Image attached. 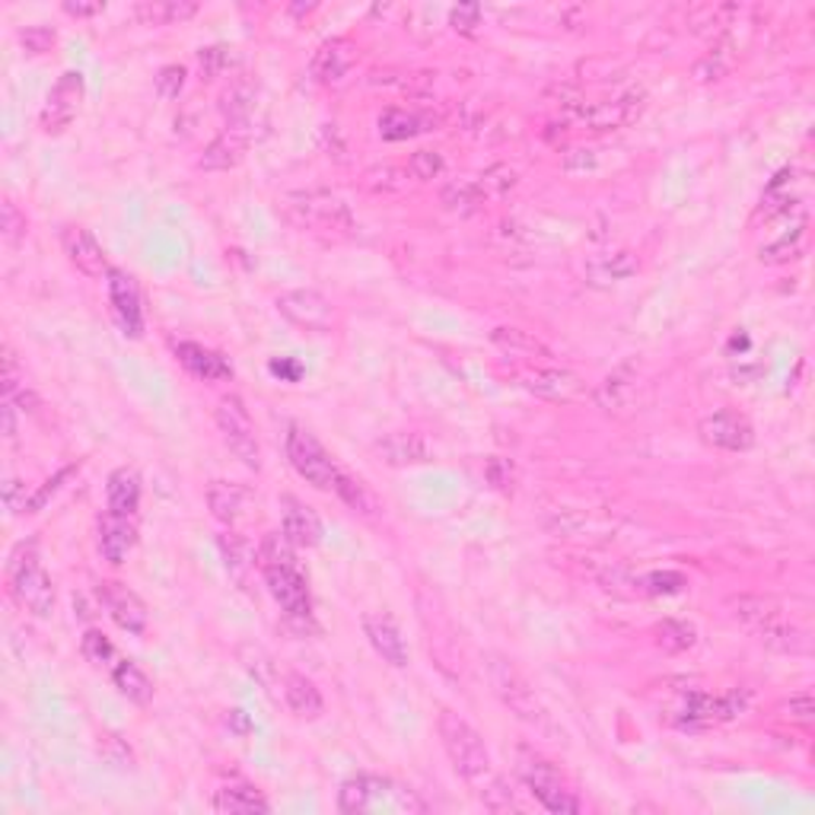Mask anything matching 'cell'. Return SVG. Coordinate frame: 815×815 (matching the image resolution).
<instances>
[{
    "instance_id": "obj_1",
    "label": "cell",
    "mask_w": 815,
    "mask_h": 815,
    "mask_svg": "<svg viewBox=\"0 0 815 815\" xmlns=\"http://www.w3.org/2000/svg\"><path fill=\"white\" fill-rule=\"evenodd\" d=\"M261 580L271 593V599L281 606L284 618L290 628H297L300 634L315 631V615H312V593H309V580H306L303 567L297 560V548L287 542L284 532H268L255 552Z\"/></svg>"
},
{
    "instance_id": "obj_2",
    "label": "cell",
    "mask_w": 815,
    "mask_h": 815,
    "mask_svg": "<svg viewBox=\"0 0 815 815\" xmlns=\"http://www.w3.org/2000/svg\"><path fill=\"white\" fill-rule=\"evenodd\" d=\"M430 810V803L411 790L405 784L379 774H354L341 784L338 790V813L363 815V813H402L421 815Z\"/></svg>"
},
{
    "instance_id": "obj_3",
    "label": "cell",
    "mask_w": 815,
    "mask_h": 815,
    "mask_svg": "<svg viewBox=\"0 0 815 815\" xmlns=\"http://www.w3.org/2000/svg\"><path fill=\"white\" fill-rule=\"evenodd\" d=\"M281 217L315 236H351L354 233V214L345 198L325 189H300V192H284L277 198Z\"/></svg>"
},
{
    "instance_id": "obj_4",
    "label": "cell",
    "mask_w": 815,
    "mask_h": 815,
    "mask_svg": "<svg viewBox=\"0 0 815 815\" xmlns=\"http://www.w3.org/2000/svg\"><path fill=\"white\" fill-rule=\"evenodd\" d=\"M7 593L23 611L36 618H51L54 611V583L42 567L39 542L23 539L7 560Z\"/></svg>"
},
{
    "instance_id": "obj_5",
    "label": "cell",
    "mask_w": 815,
    "mask_h": 815,
    "mask_svg": "<svg viewBox=\"0 0 815 815\" xmlns=\"http://www.w3.org/2000/svg\"><path fill=\"white\" fill-rule=\"evenodd\" d=\"M733 618L752 631L764 647L777 650V654H806L810 650V637L803 628H797L793 621L784 618V609L774 599L764 596H739L729 599Z\"/></svg>"
},
{
    "instance_id": "obj_6",
    "label": "cell",
    "mask_w": 815,
    "mask_h": 815,
    "mask_svg": "<svg viewBox=\"0 0 815 815\" xmlns=\"http://www.w3.org/2000/svg\"><path fill=\"white\" fill-rule=\"evenodd\" d=\"M437 733H440L443 752H447L450 764L456 767L458 777L481 790V787L494 777L491 752H488L481 733H478L465 716H458V713L450 711V708H443L440 716H437Z\"/></svg>"
},
{
    "instance_id": "obj_7",
    "label": "cell",
    "mask_w": 815,
    "mask_h": 815,
    "mask_svg": "<svg viewBox=\"0 0 815 815\" xmlns=\"http://www.w3.org/2000/svg\"><path fill=\"white\" fill-rule=\"evenodd\" d=\"M516 777L526 784V790L535 797L542 810L555 815H577L583 810L577 790L560 774V767L532 746H516Z\"/></svg>"
},
{
    "instance_id": "obj_8",
    "label": "cell",
    "mask_w": 815,
    "mask_h": 815,
    "mask_svg": "<svg viewBox=\"0 0 815 815\" xmlns=\"http://www.w3.org/2000/svg\"><path fill=\"white\" fill-rule=\"evenodd\" d=\"M488 678H491V688L501 698V704L516 713L522 723H529V726L548 723V711L542 708L535 688L529 685V678L519 672L516 662L501 657V654H491L488 657Z\"/></svg>"
},
{
    "instance_id": "obj_9",
    "label": "cell",
    "mask_w": 815,
    "mask_h": 815,
    "mask_svg": "<svg viewBox=\"0 0 815 815\" xmlns=\"http://www.w3.org/2000/svg\"><path fill=\"white\" fill-rule=\"evenodd\" d=\"M287 462L315 491H335V484L341 478V468L335 465V458L328 456V450L306 430L303 424L287 427Z\"/></svg>"
},
{
    "instance_id": "obj_10",
    "label": "cell",
    "mask_w": 815,
    "mask_h": 815,
    "mask_svg": "<svg viewBox=\"0 0 815 815\" xmlns=\"http://www.w3.org/2000/svg\"><path fill=\"white\" fill-rule=\"evenodd\" d=\"M214 417H217V430H220L227 450L240 458L246 468L258 471L261 468V447H258V434H255L253 414H249L246 402L240 396H223L217 402Z\"/></svg>"
},
{
    "instance_id": "obj_11",
    "label": "cell",
    "mask_w": 815,
    "mask_h": 815,
    "mask_svg": "<svg viewBox=\"0 0 815 815\" xmlns=\"http://www.w3.org/2000/svg\"><path fill=\"white\" fill-rule=\"evenodd\" d=\"M83 96H87V80H83V74H80V70H64V74L57 77V83L51 87L49 100L42 105V112H39V128H42L49 138L64 134V131L74 125V118H77V112H80V105H83Z\"/></svg>"
},
{
    "instance_id": "obj_12",
    "label": "cell",
    "mask_w": 815,
    "mask_h": 815,
    "mask_svg": "<svg viewBox=\"0 0 815 815\" xmlns=\"http://www.w3.org/2000/svg\"><path fill=\"white\" fill-rule=\"evenodd\" d=\"M274 306H277V312H281L290 325H297V328H303V332L328 335V332L335 328V306H332V300H328L325 294H319V290H312V287L284 290V294H277Z\"/></svg>"
},
{
    "instance_id": "obj_13",
    "label": "cell",
    "mask_w": 815,
    "mask_h": 815,
    "mask_svg": "<svg viewBox=\"0 0 815 815\" xmlns=\"http://www.w3.org/2000/svg\"><path fill=\"white\" fill-rule=\"evenodd\" d=\"M108 306H112V319H115V325H118V332L125 338H131V341L144 338V300H141V287L121 268L108 271Z\"/></svg>"
},
{
    "instance_id": "obj_14",
    "label": "cell",
    "mask_w": 815,
    "mask_h": 815,
    "mask_svg": "<svg viewBox=\"0 0 815 815\" xmlns=\"http://www.w3.org/2000/svg\"><path fill=\"white\" fill-rule=\"evenodd\" d=\"M701 440L713 450H726V453H746L755 447V427L746 414L720 407L713 414H704L698 424Z\"/></svg>"
},
{
    "instance_id": "obj_15",
    "label": "cell",
    "mask_w": 815,
    "mask_h": 815,
    "mask_svg": "<svg viewBox=\"0 0 815 815\" xmlns=\"http://www.w3.org/2000/svg\"><path fill=\"white\" fill-rule=\"evenodd\" d=\"M96 596H100V603L108 611V618L121 631H128L134 637H141L147 631V621H151L147 603L128 583H121V580H102L100 586H96Z\"/></svg>"
},
{
    "instance_id": "obj_16",
    "label": "cell",
    "mask_w": 815,
    "mask_h": 815,
    "mask_svg": "<svg viewBox=\"0 0 815 815\" xmlns=\"http://www.w3.org/2000/svg\"><path fill=\"white\" fill-rule=\"evenodd\" d=\"M516 379L529 392H535L542 399H552V402H573V399H580L586 392L580 376L558 370L555 363H522L516 370Z\"/></svg>"
},
{
    "instance_id": "obj_17",
    "label": "cell",
    "mask_w": 815,
    "mask_h": 815,
    "mask_svg": "<svg viewBox=\"0 0 815 815\" xmlns=\"http://www.w3.org/2000/svg\"><path fill=\"white\" fill-rule=\"evenodd\" d=\"M249 144H253V125H223V131L198 156V169H204V172H230L246 159Z\"/></svg>"
},
{
    "instance_id": "obj_18",
    "label": "cell",
    "mask_w": 815,
    "mask_h": 815,
    "mask_svg": "<svg viewBox=\"0 0 815 815\" xmlns=\"http://www.w3.org/2000/svg\"><path fill=\"white\" fill-rule=\"evenodd\" d=\"M61 249L67 255V261L83 274V277H90V281H100V277H108V258L102 253L100 240L87 230V227H80V223H70V227H64L61 230Z\"/></svg>"
},
{
    "instance_id": "obj_19",
    "label": "cell",
    "mask_w": 815,
    "mask_h": 815,
    "mask_svg": "<svg viewBox=\"0 0 815 815\" xmlns=\"http://www.w3.org/2000/svg\"><path fill=\"white\" fill-rule=\"evenodd\" d=\"M644 105H647V93L644 90H628V93H621L615 100L593 102L590 108L580 112V118L593 131H615V128H624V125L637 121L641 112H644Z\"/></svg>"
},
{
    "instance_id": "obj_20",
    "label": "cell",
    "mask_w": 815,
    "mask_h": 815,
    "mask_svg": "<svg viewBox=\"0 0 815 815\" xmlns=\"http://www.w3.org/2000/svg\"><path fill=\"white\" fill-rule=\"evenodd\" d=\"M281 532L287 535V542L294 548H315L322 545V519L312 507H306L300 497L294 494H284L281 497Z\"/></svg>"
},
{
    "instance_id": "obj_21",
    "label": "cell",
    "mask_w": 815,
    "mask_h": 815,
    "mask_svg": "<svg viewBox=\"0 0 815 815\" xmlns=\"http://www.w3.org/2000/svg\"><path fill=\"white\" fill-rule=\"evenodd\" d=\"M363 634H366L370 647L376 650V657H383V662H389L396 669H405L407 644L402 637V628L396 624L392 615H386V611L363 615Z\"/></svg>"
},
{
    "instance_id": "obj_22",
    "label": "cell",
    "mask_w": 815,
    "mask_h": 815,
    "mask_svg": "<svg viewBox=\"0 0 815 815\" xmlns=\"http://www.w3.org/2000/svg\"><path fill=\"white\" fill-rule=\"evenodd\" d=\"M100 555L108 564L121 567L128 555L134 552L138 545V526H134V516H121V513H112V509H102L100 513Z\"/></svg>"
},
{
    "instance_id": "obj_23",
    "label": "cell",
    "mask_w": 815,
    "mask_h": 815,
    "mask_svg": "<svg viewBox=\"0 0 815 815\" xmlns=\"http://www.w3.org/2000/svg\"><path fill=\"white\" fill-rule=\"evenodd\" d=\"M357 51L348 39H328L322 42L319 51L312 54L309 61V77L322 87H332V83H341L345 74L354 67Z\"/></svg>"
},
{
    "instance_id": "obj_24",
    "label": "cell",
    "mask_w": 815,
    "mask_h": 815,
    "mask_svg": "<svg viewBox=\"0 0 815 815\" xmlns=\"http://www.w3.org/2000/svg\"><path fill=\"white\" fill-rule=\"evenodd\" d=\"M176 360L195 376V379H204V383H220V379H230L233 376V363L220 351L214 348H204L198 341H179L172 348Z\"/></svg>"
},
{
    "instance_id": "obj_25",
    "label": "cell",
    "mask_w": 815,
    "mask_h": 815,
    "mask_svg": "<svg viewBox=\"0 0 815 815\" xmlns=\"http://www.w3.org/2000/svg\"><path fill=\"white\" fill-rule=\"evenodd\" d=\"M281 698L287 704V711L300 720H319L325 713L322 691L315 688L312 678H306L303 672H284L281 675Z\"/></svg>"
},
{
    "instance_id": "obj_26",
    "label": "cell",
    "mask_w": 815,
    "mask_h": 815,
    "mask_svg": "<svg viewBox=\"0 0 815 815\" xmlns=\"http://www.w3.org/2000/svg\"><path fill=\"white\" fill-rule=\"evenodd\" d=\"M210 806H214V813L220 815L271 813L268 797H264L255 784H246V780H230V784H223V787L214 793Z\"/></svg>"
},
{
    "instance_id": "obj_27",
    "label": "cell",
    "mask_w": 815,
    "mask_h": 815,
    "mask_svg": "<svg viewBox=\"0 0 815 815\" xmlns=\"http://www.w3.org/2000/svg\"><path fill=\"white\" fill-rule=\"evenodd\" d=\"M255 96H258V83L249 74H240L227 83V90L220 93V115L227 125H253Z\"/></svg>"
},
{
    "instance_id": "obj_28",
    "label": "cell",
    "mask_w": 815,
    "mask_h": 815,
    "mask_svg": "<svg viewBox=\"0 0 815 815\" xmlns=\"http://www.w3.org/2000/svg\"><path fill=\"white\" fill-rule=\"evenodd\" d=\"M141 494H144L141 475H138L134 468L121 465V468H115V471L108 475V481H105V504H108L105 509L121 513V516H134L138 507H141Z\"/></svg>"
},
{
    "instance_id": "obj_29",
    "label": "cell",
    "mask_w": 815,
    "mask_h": 815,
    "mask_svg": "<svg viewBox=\"0 0 815 815\" xmlns=\"http://www.w3.org/2000/svg\"><path fill=\"white\" fill-rule=\"evenodd\" d=\"M376 453L386 458L389 465L402 468V465H424L430 462V443L421 437V434H386L379 443H376Z\"/></svg>"
},
{
    "instance_id": "obj_30",
    "label": "cell",
    "mask_w": 815,
    "mask_h": 815,
    "mask_svg": "<svg viewBox=\"0 0 815 815\" xmlns=\"http://www.w3.org/2000/svg\"><path fill=\"white\" fill-rule=\"evenodd\" d=\"M491 341H494L507 357L519 360V363H552V351H548L539 338H532L529 332H519V328H494V332H491Z\"/></svg>"
},
{
    "instance_id": "obj_31",
    "label": "cell",
    "mask_w": 815,
    "mask_h": 815,
    "mask_svg": "<svg viewBox=\"0 0 815 815\" xmlns=\"http://www.w3.org/2000/svg\"><path fill=\"white\" fill-rule=\"evenodd\" d=\"M246 501H249V491L236 481H210L207 488V507L214 513V519L223 526H233L243 516Z\"/></svg>"
},
{
    "instance_id": "obj_32",
    "label": "cell",
    "mask_w": 815,
    "mask_h": 815,
    "mask_svg": "<svg viewBox=\"0 0 815 815\" xmlns=\"http://www.w3.org/2000/svg\"><path fill=\"white\" fill-rule=\"evenodd\" d=\"M217 548H220V558H223L227 573H230L240 586H246L253 567H258L253 545H249L240 532H223V535H217Z\"/></svg>"
},
{
    "instance_id": "obj_33",
    "label": "cell",
    "mask_w": 815,
    "mask_h": 815,
    "mask_svg": "<svg viewBox=\"0 0 815 815\" xmlns=\"http://www.w3.org/2000/svg\"><path fill=\"white\" fill-rule=\"evenodd\" d=\"M112 685L118 688L121 698H128L138 708H147L153 701V682L151 675L134 660H121L112 669Z\"/></svg>"
},
{
    "instance_id": "obj_34",
    "label": "cell",
    "mask_w": 815,
    "mask_h": 815,
    "mask_svg": "<svg viewBox=\"0 0 815 815\" xmlns=\"http://www.w3.org/2000/svg\"><path fill=\"white\" fill-rule=\"evenodd\" d=\"M202 7L195 0H144L134 7V16L144 26H176L198 13Z\"/></svg>"
},
{
    "instance_id": "obj_35",
    "label": "cell",
    "mask_w": 815,
    "mask_h": 815,
    "mask_svg": "<svg viewBox=\"0 0 815 815\" xmlns=\"http://www.w3.org/2000/svg\"><path fill=\"white\" fill-rule=\"evenodd\" d=\"M376 125H379V138L396 144V141H407V138L430 131L427 125H437V118H424V115L407 112V108H386Z\"/></svg>"
},
{
    "instance_id": "obj_36",
    "label": "cell",
    "mask_w": 815,
    "mask_h": 815,
    "mask_svg": "<svg viewBox=\"0 0 815 815\" xmlns=\"http://www.w3.org/2000/svg\"><path fill=\"white\" fill-rule=\"evenodd\" d=\"M637 389V366L634 363H624L618 366L611 376H606V383L596 389V402L611 411V407H624V396H631Z\"/></svg>"
},
{
    "instance_id": "obj_37",
    "label": "cell",
    "mask_w": 815,
    "mask_h": 815,
    "mask_svg": "<svg viewBox=\"0 0 815 815\" xmlns=\"http://www.w3.org/2000/svg\"><path fill=\"white\" fill-rule=\"evenodd\" d=\"M654 637H657V647L665 650V654H685L698 644V631L691 621H682V618H662L660 624L654 628Z\"/></svg>"
},
{
    "instance_id": "obj_38",
    "label": "cell",
    "mask_w": 815,
    "mask_h": 815,
    "mask_svg": "<svg viewBox=\"0 0 815 815\" xmlns=\"http://www.w3.org/2000/svg\"><path fill=\"white\" fill-rule=\"evenodd\" d=\"M440 202L447 210H456V214H475L481 204L488 202L484 195V185L481 179H458V182H450L440 195Z\"/></svg>"
},
{
    "instance_id": "obj_39",
    "label": "cell",
    "mask_w": 815,
    "mask_h": 815,
    "mask_svg": "<svg viewBox=\"0 0 815 815\" xmlns=\"http://www.w3.org/2000/svg\"><path fill=\"white\" fill-rule=\"evenodd\" d=\"M641 268V261L631 253H615L611 258H599L590 264V277L593 284H615V281H624L631 277L634 271Z\"/></svg>"
},
{
    "instance_id": "obj_40",
    "label": "cell",
    "mask_w": 815,
    "mask_h": 815,
    "mask_svg": "<svg viewBox=\"0 0 815 815\" xmlns=\"http://www.w3.org/2000/svg\"><path fill=\"white\" fill-rule=\"evenodd\" d=\"M240 660H243V665H246V672L253 675L255 682L271 695L274 691V682L281 678L277 675V665H274V660L261 650V647H243V654H240Z\"/></svg>"
},
{
    "instance_id": "obj_41",
    "label": "cell",
    "mask_w": 815,
    "mask_h": 815,
    "mask_svg": "<svg viewBox=\"0 0 815 815\" xmlns=\"http://www.w3.org/2000/svg\"><path fill=\"white\" fill-rule=\"evenodd\" d=\"M685 586H688V577L678 570H654L637 580V593H647V596H675Z\"/></svg>"
},
{
    "instance_id": "obj_42",
    "label": "cell",
    "mask_w": 815,
    "mask_h": 815,
    "mask_svg": "<svg viewBox=\"0 0 815 815\" xmlns=\"http://www.w3.org/2000/svg\"><path fill=\"white\" fill-rule=\"evenodd\" d=\"M26 233H29L26 214L16 207V202L3 198V204H0V236H3V243H7L10 249H16V246L26 240Z\"/></svg>"
},
{
    "instance_id": "obj_43",
    "label": "cell",
    "mask_w": 815,
    "mask_h": 815,
    "mask_svg": "<svg viewBox=\"0 0 815 815\" xmlns=\"http://www.w3.org/2000/svg\"><path fill=\"white\" fill-rule=\"evenodd\" d=\"M185 77H189V70H185L182 64H166V67H159L156 77H153L156 96L163 102L179 100V93L185 90Z\"/></svg>"
},
{
    "instance_id": "obj_44",
    "label": "cell",
    "mask_w": 815,
    "mask_h": 815,
    "mask_svg": "<svg viewBox=\"0 0 815 815\" xmlns=\"http://www.w3.org/2000/svg\"><path fill=\"white\" fill-rule=\"evenodd\" d=\"M96 752H100L102 762L112 764V767H131V762H134L131 746H128L118 733H100Z\"/></svg>"
},
{
    "instance_id": "obj_45",
    "label": "cell",
    "mask_w": 815,
    "mask_h": 815,
    "mask_svg": "<svg viewBox=\"0 0 815 815\" xmlns=\"http://www.w3.org/2000/svg\"><path fill=\"white\" fill-rule=\"evenodd\" d=\"M335 494H338L348 507L357 509V513H373V509H376L373 494H370L360 481H354L351 475H345V471H341V478H338V484H335Z\"/></svg>"
},
{
    "instance_id": "obj_46",
    "label": "cell",
    "mask_w": 815,
    "mask_h": 815,
    "mask_svg": "<svg viewBox=\"0 0 815 815\" xmlns=\"http://www.w3.org/2000/svg\"><path fill=\"white\" fill-rule=\"evenodd\" d=\"M80 654H83V660L93 662V665H108L112 657H115V647H112V641L102 634L100 628H90L80 637Z\"/></svg>"
},
{
    "instance_id": "obj_47",
    "label": "cell",
    "mask_w": 815,
    "mask_h": 815,
    "mask_svg": "<svg viewBox=\"0 0 815 815\" xmlns=\"http://www.w3.org/2000/svg\"><path fill=\"white\" fill-rule=\"evenodd\" d=\"M16 39H20V46H23L26 54L39 57V54H46V51L54 49L57 33H54L51 26H23V29L16 33Z\"/></svg>"
},
{
    "instance_id": "obj_48",
    "label": "cell",
    "mask_w": 815,
    "mask_h": 815,
    "mask_svg": "<svg viewBox=\"0 0 815 815\" xmlns=\"http://www.w3.org/2000/svg\"><path fill=\"white\" fill-rule=\"evenodd\" d=\"M198 67H202V80H217L223 70L233 67V49L227 46H210L198 51Z\"/></svg>"
},
{
    "instance_id": "obj_49",
    "label": "cell",
    "mask_w": 815,
    "mask_h": 815,
    "mask_svg": "<svg viewBox=\"0 0 815 815\" xmlns=\"http://www.w3.org/2000/svg\"><path fill=\"white\" fill-rule=\"evenodd\" d=\"M77 471H80V462H77V465H64L61 471H54L49 481H46V484H42V488H39V491H36L33 497H29V504H26V513H39V509L46 507L51 497H54V494H57V491L64 488V481H67L70 475H77Z\"/></svg>"
},
{
    "instance_id": "obj_50",
    "label": "cell",
    "mask_w": 815,
    "mask_h": 815,
    "mask_svg": "<svg viewBox=\"0 0 815 815\" xmlns=\"http://www.w3.org/2000/svg\"><path fill=\"white\" fill-rule=\"evenodd\" d=\"M484 478L494 491L501 494H513V484H516V468L513 462L504 456H491L484 462Z\"/></svg>"
},
{
    "instance_id": "obj_51",
    "label": "cell",
    "mask_w": 815,
    "mask_h": 815,
    "mask_svg": "<svg viewBox=\"0 0 815 815\" xmlns=\"http://www.w3.org/2000/svg\"><path fill=\"white\" fill-rule=\"evenodd\" d=\"M407 172H411L417 182H430V179H437V176L443 172V156L434 151L411 153V159H407Z\"/></svg>"
},
{
    "instance_id": "obj_52",
    "label": "cell",
    "mask_w": 815,
    "mask_h": 815,
    "mask_svg": "<svg viewBox=\"0 0 815 815\" xmlns=\"http://www.w3.org/2000/svg\"><path fill=\"white\" fill-rule=\"evenodd\" d=\"M780 716H787L790 723H800V726H813V720H815L813 695H810V691L793 695L787 704H780Z\"/></svg>"
},
{
    "instance_id": "obj_53",
    "label": "cell",
    "mask_w": 815,
    "mask_h": 815,
    "mask_svg": "<svg viewBox=\"0 0 815 815\" xmlns=\"http://www.w3.org/2000/svg\"><path fill=\"white\" fill-rule=\"evenodd\" d=\"M450 26L456 29V33H465V36H471L478 26H481V7L478 3H458L450 10Z\"/></svg>"
},
{
    "instance_id": "obj_54",
    "label": "cell",
    "mask_w": 815,
    "mask_h": 815,
    "mask_svg": "<svg viewBox=\"0 0 815 815\" xmlns=\"http://www.w3.org/2000/svg\"><path fill=\"white\" fill-rule=\"evenodd\" d=\"M3 399H16L20 396V363H16V354L10 348H3Z\"/></svg>"
},
{
    "instance_id": "obj_55",
    "label": "cell",
    "mask_w": 815,
    "mask_h": 815,
    "mask_svg": "<svg viewBox=\"0 0 815 815\" xmlns=\"http://www.w3.org/2000/svg\"><path fill=\"white\" fill-rule=\"evenodd\" d=\"M29 504V497H26V484L20 481V478H7L3 481V507L10 509V516H16V513H23Z\"/></svg>"
},
{
    "instance_id": "obj_56",
    "label": "cell",
    "mask_w": 815,
    "mask_h": 815,
    "mask_svg": "<svg viewBox=\"0 0 815 815\" xmlns=\"http://www.w3.org/2000/svg\"><path fill=\"white\" fill-rule=\"evenodd\" d=\"M268 370H271L277 379H284V383H300V376H303V363H300V360H294V357L271 360V363H268Z\"/></svg>"
},
{
    "instance_id": "obj_57",
    "label": "cell",
    "mask_w": 815,
    "mask_h": 815,
    "mask_svg": "<svg viewBox=\"0 0 815 815\" xmlns=\"http://www.w3.org/2000/svg\"><path fill=\"white\" fill-rule=\"evenodd\" d=\"M61 10L67 13V16H77V20H90V16H96L105 10V3L102 0H93V3H80V0H64L61 3Z\"/></svg>"
},
{
    "instance_id": "obj_58",
    "label": "cell",
    "mask_w": 815,
    "mask_h": 815,
    "mask_svg": "<svg viewBox=\"0 0 815 815\" xmlns=\"http://www.w3.org/2000/svg\"><path fill=\"white\" fill-rule=\"evenodd\" d=\"M0 417H3V437H7V440H16V402H13V399H3Z\"/></svg>"
}]
</instances>
